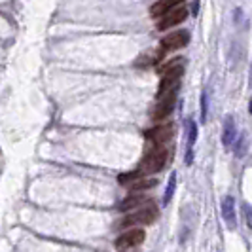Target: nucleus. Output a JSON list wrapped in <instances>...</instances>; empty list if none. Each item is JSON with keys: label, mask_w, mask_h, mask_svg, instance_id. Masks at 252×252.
<instances>
[{"label": "nucleus", "mask_w": 252, "mask_h": 252, "mask_svg": "<svg viewBox=\"0 0 252 252\" xmlns=\"http://www.w3.org/2000/svg\"><path fill=\"white\" fill-rule=\"evenodd\" d=\"M167 163V148L165 146H158L154 144V148L146 154V158L141 163V171L139 173H144V175H154L158 171H162Z\"/></svg>", "instance_id": "nucleus-1"}, {"label": "nucleus", "mask_w": 252, "mask_h": 252, "mask_svg": "<svg viewBox=\"0 0 252 252\" xmlns=\"http://www.w3.org/2000/svg\"><path fill=\"white\" fill-rule=\"evenodd\" d=\"M156 218H158V209L150 205V207L137 209L131 215H127L122 222V226L124 228H135L139 224H152V222H156Z\"/></svg>", "instance_id": "nucleus-2"}, {"label": "nucleus", "mask_w": 252, "mask_h": 252, "mask_svg": "<svg viewBox=\"0 0 252 252\" xmlns=\"http://www.w3.org/2000/svg\"><path fill=\"white\" fill-rule=\"evenodd\" d=\"M182 72H184L182 65H177V67H173V69L163 72V78L162 82H160V90H158V99L163 97V95H167V93H171V91L179 90Z\"/></svg>", "instance_id": "nucleus-3"}, {"label": "nucleus", "mask_w": 252, "mask_h": 252, "mask_svg": "<svg viewBox=\"0 0 252 252\" xmlns=\"http://www.w3.org/2000/svg\"><path fill=\"white\" fill-rule=\"evenodd\" d=\"M144 237H146L144 230H141V228H131V230H127L126 234H122L116 239V247H118L120 251L139 247V245L144 243Z\"/></svg>", "instance_id": "nucleus-4"}, {"label": "nucleus", "mask_w": 252, "mask_h": 252, "mask_svg": "<svg viewBox=\"0 0 252 252\" xmlns=\"http://www.w3.org/2000/svg\"><path fill=\"white\" fill-rule=\"evenodd\" d=\"M177 91H171V93H167V95L160 97L158 107H156L154 116H152L156 122H163V120L173 112V108H175V105H177Z\"/></svg>", "instance_id": "nucleus-5"}, {"label": "nucleus", "mask_w": 252, "mask_h": 252, "mask_svg": "<svg viewBox=\"0 0 252 252\" xmlns=\"http://www.w3.org/2000/svg\"><path fill=\"white\" fill-rule=\"evenodd\" d=\"M173 135H175V126L173 124H162V126L154 127V129H150L146 133V137L158 146H165L173 139Z\"/></svg>", "instance_id": "nucleus-6"}, {"label": "nucleus", "mask_w": 252, "mask_h": 252, "mask_svg": "<svg viewBox=\"0 0 252 252\" xmlns=\"http://www.w3.org/2000/svg\"><path fill=\"white\" fill-rule=\"evenodd\" d=\"M190 42V33L188 31H179V33H171L162 40V50L163 52H173L184 48Z\"/></svg>", "instance_id": "nucleus-7"}, {"label": "nucleus", "mask_w": 252, "mask_h": 252, "mask_svg": "<svg viewBox=\"0 0 252 252\" xmlns=\"http://www.w3.org/2000/svg\"><path fill=\"white\" fill-rule=\"evenodd\" d=\"M186 18H188V10H186V8H175V10H171V12H167V14L163 16V19L158 23V29H160V31L171 29V27H175V25H180Z\"/></svg>", "instance_id": "nucleus-8"}, {"label": "nucleus", "mask_w": 252, "mask_h": 252, "mask_svg": "<svg viewBox=\"0 0 252 252\" xmlns=\"http://www.w3.org/2000/svg\"><path fill=\"white\" fill-rule=\"evenodd\" d=\"M143 205H152V199L133 194V196H129L127 199L122 201L120 211H122V213H129V211H135V209H139V207H143Z\"/></svg>", "instance_id": "nucleus-9"}, {"label": "nucleus", "mask_w": 252, "mask_h": 252, "mask_svg": "<svg viewBox=\"0 0 252 252\" xmlns=\"http://www.w3.org/2000/svg\"><path fill=\"white\" fill-rule=\"evenodd\" d=\"M237 137V126H235L234 116H228L224 120V133H222V143L224 146H232Z\"/></svg>", "instance_id": "nucleus-10"}, {"label": "nucleus", "mask_w": 252, "mask_h": 252, "mask_svg": "<svg viewBox=\"0 0 252 252\" xmlns=\"http://www.w3.org/2000/svg\"><path fill=\"white\" fill-rule=\"evenodd\" d=\"M222 216H224V220L228 222V226L234 230L235 228V201L232 196L224 198V201H222Z\"/></svg>", "instance_id": "nucleus-11"}, {"label": "nucleus", "mask_w": 252, "mask_h": 252, "mask_svg": "<svg viewBox=\"0 0 252 252\" xmlns=\"http://www.w3.org/2000/svg\"><path fill=\"white\" fill-rule=\"evenodd\" d=\"M180 2H184V0H160V2H156V4L152 6L150 14H152L154 18H163L167 12H171V8H175Z\"/></svg>", "instance_id": "nucleus-12"}, {"label": "nucleus", "mask_w": 252, "mask_h": 252, "mask_svg": "<svg viewBox=\"0 0 252 252\" xmlns=\"http://www.w3.org/2000/svg\"><path fill=\"white\" fill-rule=\"evenodd\" d=\"M158 184H160V180H158V179L135 180V182L129 186V190H131L133 194H141V192H146V190H152V188H156Z\"/></svg>", "instance_id": "nucleus-13"}, {"label": "nucleus", "mask_w": 252, "mask_h": 252, "mask_svg": "<svg viewBox=\"0 0 252 252\" xmlns=\"http://www.w3.org/2000/svg\"><path fill=\"white\" fill-rule=\"evenodd\" d=\"M196 139H198V126L190 120L188 122V152H186V163L188 165L192 163V148L196 144Z\"/></svg>", "instance_id": "nucleus-14"}, {"label": "nucleus", "mask_w": 252, "mask_h": 252, "mask_svg": "<svg viewBox=\"0 0 252 252\" xmlns=\"http://www.w3.org/2000/svg\"><path fill=\"white\" fill-rule=\"evenodd\" d=\"M175 188H177V173H173V175L169 177V182H167V190H165V194H163V205H167V203L173 199Z\"/></svg>", "instance_id": "nucleus-15"}, {"label": "nucleus", "mask_w": 252, "mask_h": 252, "mask_svg": "<svg viewBox=\"0 0 252 252\" xmlns=\"http://www.w3.org/2000/svg\"><path fill=\"white\" fill-rule=\"evenodd\" d=\"M243 213H245V220H247L249 230H252V207L249 203H243Z\"/></svg>", "instance_id": "nucleus-16"}, {"label": "nucleus", "mask_w": 252, "mask_h": 252, "mask_svg": "<svg viewBox=\"0 0 252 252\" xmlns=\"http://www.w3.org/2000/svg\"><path fill=\"white\" fill-rule=\"evenodd\" d=\"M182 63H184V61L177 57V59H173V61H169L167 65H163L162 69H160V72H162V74H163V72H165V71H169V69H173V67H177V65H182Z\"/></svg>", "instance_id": "nucleus-17"}, {"label": "nucleus", "mask_w": 252, "mask_h": 252, "mask_svg": "<svg viewBox=\"0 0 252 252\" xmlns=\"http://www.w3.org/2000/svg\"><path fill=\"white\" fill-rule=\"evenodd\" d=\"M201 120L205 122L207 120V95L203 93V97H201Z\"/></svg>", "instance_id": "nucleus-18"}, {"label": "nucleus", "mask_w": 252, "mask_h": 252, "mask_svg": "<svg viewBox=\"0 0 252 252\" xmlns=\"http://www.w3.org/2000/svg\"><path fill=\"white\" fill-rule=\"evenodd\" d=\"M249 110H251V114H252V99H251V105H249Z\"/></svg>", "instance_id": "nucleus-19"}]
</instances>
